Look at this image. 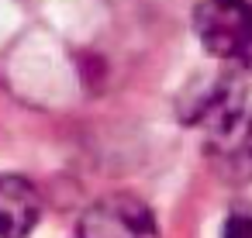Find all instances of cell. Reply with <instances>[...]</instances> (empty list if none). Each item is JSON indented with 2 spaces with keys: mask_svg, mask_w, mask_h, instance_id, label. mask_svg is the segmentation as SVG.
Here are the masks:
<instances>
[{
  "mask_svg": "<svg viewBox=\"0 0 252 238\" xmlns=\"http://www.w3.org/2000/svg\"><path fill=\"white\" fill-rule=\"evenodd\" d=\"M204 49L231 69L252 73V4L242 0H207L193 21Z\"/></svg>",
  "mask_w": 252,
  "mask_h": 238,
  "instance_id": "6da1fadb",
  "label": "cell"
},
{
  "mask_svg": "<svg viewBox=\"0 0 252 238\" xmlns=\"http://www.w3.org/2000/svg\"><path fill=\"white\" fill-rule=\"evenodd\" d=\"M221 238H252V210H235V214H228Z\"/></svg>",
  "mask_w": 252,
  "mask_h": 238,
  "instance_id": "5b68a950",
  "label": "cell"
},
{
  "mask_svg": "<svg viewBox=\"0 0 252 238\" xmlns=\"http://www.w3.org/2000/svg\"><path fill=\"white\" fill-rule=\"evenodd\" d=\"M42 200L25 176H0V238H28L38 221Z\"/></svg>",
  "mask_w": 252,
  "mask_h": 238,
  "instance_id": "277c9868",
  "label": "cell"
},
{
  "mask_svg": "<svg viewBox=\"0 0 252 238\" xmlns=\"http://www.w3.org/2000/svg\"><path fill=\"white\" fill-rule=\"evenodd\" d=\"M207 152L231 183L252 179V107L242 104L207 128Z\"/></svg>",
  "mask_w": 252,
  "mask_h": 238,
  "instance_id": "3957f363",
  "label": "cell"
},
{
  "mask_svg": "<svg viewBox=\"0 0 252 238\" xmlns=\"http://www.w3.org/2000/svg\"><path fill=\"white\" fill-rule=\"evenodd\" d=\"M76 238H159V228L152 210L138 197L111 193L83 210Z\"/></svg>",
  "mask_w": 252,
  "mask_h": 238,
  "instance_id": "7a4b0ae2",
  "label": "cell"
},
{
  "mask_svg": "<svg viewBox=\"0 0 252 238\" xmlns=\"http://www.w3.org/2000/svg\"><path fill=\"white\" fill-rule=\"evenodd\" d=\"M242 4H252V0H242Z\"/></svg>",
  "mask_w": 252,
  "mask_h": 238,
  "instance_id": "8992f818",
  "label": "cell"
}]
</instances>
